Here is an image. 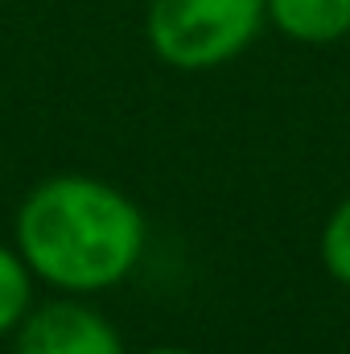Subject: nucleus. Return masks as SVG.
<instances>
[{
  "instance_id": "nucleus-4",
  "label": "nucleus",
  "mask_w": 350,
  "mask_h": 354,
  "mask_svg": "<svg viewBox=\"0 0 350 354\" xmlns=\"http://www.w3.org/2000/svg\"><path fill=\"white\" fill-rule=\"evenodd\" d=\"M264 12L297 46H334L350 33V0H264Z\"/></svg>"
},
{
  "instance_id": "nucleus-7",
  "label": "nucleus",
  "mask_w": 350,
  "mask_h": 354,
  "mask_svg": "<svg viewBox=\"0 0 350 354\" xmlns=\"http://www.w3.org/2000/svg\"><path fill=\"white\" fill-rule=\"evenodd\" d=\"M145 354H198V351H185V346H153V351Z\"/></svg>"
},
{
  "instance_id": "nucleus-1",
  "label": "nucleus",
  "mask_w": 350,
  "mask_h": 354,
  "mask_svg": "<svg viewBox=\"0 0 350 354\" xmlns=\"http://www.w3.org/2000/svg\"><path fill=\"white\" fill-rule=\"evenodd\" d=\"M12 243L33 280L71 297H95L132 276L149 243V223L120 185L58 174L25 194Z\"/></svg>"
},
{
  "instance_id": "nucleus-6",
  "label": "nucleus",
  "mask_w": 350,
  "mask_h": 354,
  "mask_svg": "<svg viewBox=\"0 0 350 354\" xmlns=\"http://www.w3.org/2000/svg\"><path fill=\"white\" fill-rule=\"evenodd\" d=\"M317 252H322V268L330 272V280L350 288V194L330 210Z\"/></svg>"
},
{
  "instance_id": "nucleus-5",
  "label": "nucleus",
  "mask_w": 350,
  "mask_h": 354,
  "mask_svg": "<svg viewBox=\"0 0 350 354\" xmlns=\"http://www.w3.org/2000/svg\"><path fill=\"white\" fill-rule=\"evenodd\" d=\"M33 309V272L21 260L17 243H0V338L17 334L25 313Z\"/></svg>"
},
{
  "instance_id": "nucleus-2",
  "label": "nucleus",
  "mask_w": 350,
  "mask_h": 354,
  "mask_svg": "<svg viewBox=\"0 0 350 354\" xmlns=\"http://www.w3.org/2000/svg\"><path fill=\"white\" fill-rule=\"evenodd\" d=\"M268 25L264 0H149V50L174 71H214L239 58Z\"/></svg>"
},
{
  "instance_id": "nucleus-3",
  "label": "nucleus",
  "mask_w": 350,
  "mask_h": 354,
  "mask_svg": "<svg viewBox=\"0 0 350 354\" xmlns=\"http://www.w3.org/2000/svg\"><path fill=\"white\" fill-rule=\"evenodd\" d=\"M12 354H128L111 317L79 297H58L25 313Z\"/></svg>"
}]
</instances>
